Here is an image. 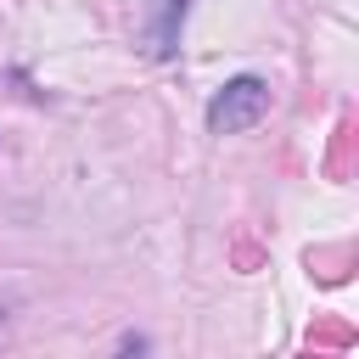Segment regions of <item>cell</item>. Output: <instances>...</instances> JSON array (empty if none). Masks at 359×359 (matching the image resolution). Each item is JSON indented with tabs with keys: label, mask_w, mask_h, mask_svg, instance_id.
Returning a JSON list of instances; mask_svg holds the SVG:
<instances>
[{
	"label": "cell",
	"mask_w": 359,
	"mask_h": 359,
	"mask_svg": "<svg viewBox=\"0 0 359 359\" xmlns=\"http://www.w3.org/2000/svg\"><path fill=\"white\" fill-rule=\"evenodd\" d=\"M264 112H269V79L236 73V79H224V84L213 90V101H208V129H213V135H241V129H252Z\"/></svg>",
	"instance_id": "1"
},
{
	"label": "cell",
	"mask_w": 359,
	"mask_h": 359,
	"mask_svg": "<svg viewBox=\"0 0 359 359\" xmlns=\"http://www.w3.org/2000/svg\"><path fill=\"white\" fill-rule=\"evenodd\" d=\"M185 11L191 0H146V17H140V39L157 62L180 56V34H185Z\"/></svg>",
	"instance_id": "2"
},
{
	"label": "cell",
	"mask_w": 359,
	"mask_h": 359,
	"mask_svg": "<svg viewBox=\"0 0 359 359\" xmlns=\"http://www.w3.org/2000/svg\"><path fill=\"white\" fill-rule=\"evenodd\" d=\"M11 325H17V303H11L6 292H0V348L11 342Z\"/></svg>",
	"instance_id": "3"
}]
</instances>
